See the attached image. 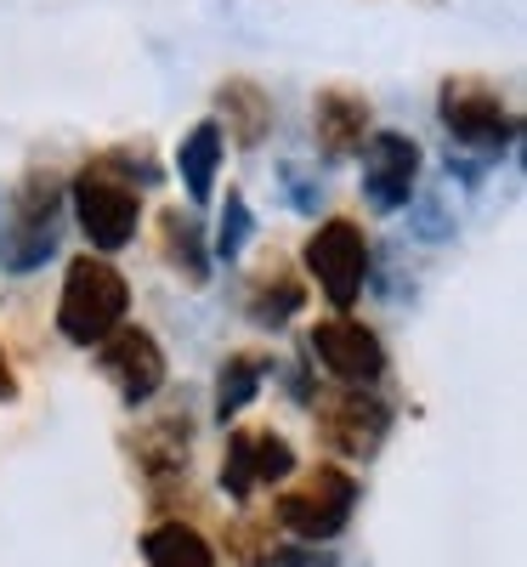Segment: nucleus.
Wrapping results in <instances>:
<instances>
[{"instance_id":"21","label":"nucleus","mask_w":527,"mask_h":567,"mask_svg":"<svg viewBox=\"0 0 527 567\" xmlns=\"http://www.w3.org/2000/svg\"><path fill=\"white\" fill-rule=\"evenodd\" d=\"M261 567H334V556L318 545H278L261 556Z\"/></svg>"},{"instance_id":"18","label":"nucleus","mask_w":527,"mask_h":567,"mask_svg":"<svg viewBox=\"0 0 527 567\" xmlns=\"http://www.w3.org/2000/svg\"><path fill=\"white\" fill-rule=\"evenodd\" d=\"M142 556L148 567H216L210 539L187 523H159L154 534H142Z\"/></svg>"},{"instance_id":"6","label":"nucleus","mask_w":527,"mask_h":567,"mask_svg":"<svg viewBox=\"0 0 527 567\" xmlns=\"http://www.w3.org/2000/svg\"><path fill=\"white\" fill-rule=\"evenodd\" d=\"M307 272L318 278V290L329 296V307H352L363 296V278H369V239H363V227L347 221V216H329L307 239Z\"/></svg>"},{"instance_id":"17","label":"nucleus","mask_w":527,"mask_h":567,"mask_svg":"<svg viewBox=\"0 0 527 567\" xmlns=\"http://www.w3.org/2000/svg\"><path fill=\"white\" fill-rule=\"evenodd\" d=\"M159 250H165V261H170L187 284H205V278H210V245H205V233H199L194 216L165 210V216H159Z\"/></svg>"},{"instance_id":"16","label":"nucleus","mask_w":527,"mask_h":567,"mask_svg":"<svg viewBox=\"0 0 527 567\" xmlns=\"http://www.w3.org/2000/svg\"><path fill=\"white\" fill-rule=\"evenodd\" d=\"M296 307H307L301 278L272 256V267H261L256 284H250V318H256L261 329H283V323L296 318Z\"/></svg>"},{"instance_id":"1","label":"nucleus","mask_w":527,"mask_h":567,"mask_svg":"<svg viewBox=\"0 0 527 567\" xmlns=\"http://www.w3.org/2000/svg\"><path fill=\"white\" fill-rule=\"evenodd\" d=\"M159 182V165L148 154V142L142 148H108L97 159H85L74 187H69V205H74V221L80 233L91 239L97 256H114L136 239L142 227V187Z\"/></svg>"},{"instance_id":"12","label":"nucleus","mask_w":527,"mask_h":567,"mask_svg":"<svg viewBox=\"0 0 527 567\" xmlns=\"http://www.w3.org/2000/svg\"><path fill=\"white\" fill-rule=\"evenodd\" d=\"M369 131H374V109H369L363 91H352V85L318 91V103H312V142H318L323 159H352L369 142Z\"/></svg>"},{"instance_id":"2","label":"nucleus","mask_w":527,"mask_h":567,"mask_svg":"<svg viewBox=\"0 0 527 567\" xmlns=\"http://www.w3.org/2000/svg\"><path fill=\"white\" fill-rule=\"evenodd\" d=\"M125 307H131V284H125V272L114 261H103V256L69 261L63 296H58V329H63V341H74V347L108 341L114 329L125 323Z\"/></svg>"},{"instance_id":"4","label":"nucleus","mask_w":527,"mask_h":567,"mask_svg":"<svg viewBox=\"0 0 527 567\" xmlns=\"http://www.w3.org/2000/svg\"><path fill=\"white\" fill-rule=\"evenodd\" d=\"M437 114H443V131L454 136V148H471L476 159H494V154H505L516 142V114L505 109L499 85L476 80V74L443 80Z\"/></svg>"},{"instance_id":"5","label":"nucleus","mask_w":527,"mask_h":567,"mask_svg":"<svg viewBox=\"0 0 527 567\" xmlns=\"http://www.w3.org/2000/svg\"><path fill=\"white\" fill-rule=\"evenodd\" d=\"M272 511H278V523L290 528L301 545H329L334 534H347V523H352L358 483H352V471H341V465H318V471H307L296 488H283Z\"/></svg>"},{"instance_id":"22","label":"nucleus","mask_w":527,"mask_h":567,"mask_svg":"<svg viewBox=\"0 0 527 567\" xmlns=\"http://www.w3.org/2000/svg\"><path fill=\"white\" fill-rule=\"evenodd\" d=\"M12 398H18V374H12L7 352H0V403H12Z\"/></svg>"},{"instance_id":"10","label":"nucleus","mask_w":527,"mask_h":567,"mask_svg":"<svg viewBox=\"0 0 527 567\" xmlns=\"http://www.w3.org/2000/svg\"><path fill=\"white\" fill-rule=\"evenodd\" d=\"M97 369L131 409L148 403L165 386V352L148 329H136V323H120L108 341H97Z\"/></svg>"},{"instance_id":"3","label":"nucleus","mask_w":527,"mask_h":567,"mask_svg":"<svg viewBox=\"0 0 527 567\" xmlns=\"http://www.w3.org/2000/svg\"><path fill=\"white\" fill-rule=\"evenodd\" d=\"M58 233H63V182L52 171H29L23 187L12 194L7 227H0V267L34 272L58 250Z\"/></svg>"},{"instance_id":"8","label":"nucleus","mask_w":527,"mask_h":567,"mask_svg":"<svg viewBox=\"0 0 527 567\" xmlns=\"http://www.w3.org/2000/svg\"><path fill=\"white\" fill-rule=\"evenodd\" d=\"M307 352H312L341 386H363V392H369L380 374H386V347H380V336H374L369 323L347 318V312H334V318L312 323Z\"/></svg>"},{"instance_id":"19","label":"nucleus","mask_w":527,"mask_h":567,"mask_svg":"<svg viewBox=\"0 0 527 567\" xmlns=\"http://www.w3.org/2000/svg\"><path fill=\"white\" fill-rule=\"evenodd\" d=\"M261 381H267V358L232 352V358L221 363V374H216V420H232L238 409L261 392Z\"/></svg>"},{"instance_id":"7","label":"nucleus","mask_w":527,"mask_h":567,"mask_svg":"<svg viewBox=\"0 0 527 567\" xmlns=\"http://www.w3.org/2000/svg\"><path fill=\"white\" fill-rule=\"evenodd\" d=\"M358 154H363V205L374 216H397L420 187V142L403 131H369Z\"/></svg>"},{"instance_id":"14","label":"nucleus","mask_w":527,"mask_h":567,"mask_svg":"<svg viewBox=\"0 0 527 567\" xmlns=\"http://www.w3.org/2000/svg\"><path fill=\"white\" fill-rule=\"evenodd\" d=\"M216 109H221V136H232L238 148H261L267 142V131H272V120H278V109H272V97H267V85L261 80H227V85H216Z\"/></svg>"},{"instance_id":"9","label":"nucleus","mask_w":527,"mask_h":567,"mask_svg":"<svg viewBox=\"0 0 527 567\" xmlns=\"http://www.w3.org/2000/svg\"><path fill=\"white\" fill-rule=\"evenodd\" d=\"M386 432H392V409L363 386H341L318 403V437L347 460H374Z\"/></svg>"},{"instance_id":"11","label":"nucleus","mask_w":527,"mask_h":567,"mask_svg":"<svg viewBox=\"0 0 527 567\" xmlns=\"http://www.w3.org/2000/svg\"><path fill=\"white\" fill-rule=\"evenodd\" d=\"M296 471V449L278 432H232L221 454V488L232 499H250L267 483H283Z\"/></svg>"},{"instance_id":"15","label":"nucleus","mask_w":527,"mask_h":567,"mask_svg":"<svg viewBox=\"0 0 527 567\" xmlns=\"http://www.w3.org/2000/svg\"><path fill=\"white\" fill-rule=\"evenodd\" d=\"M216 171H221V125H216V120H199L194 131L182 136V148H176L182 194L194 199V205H210V194H216Z\"/></svg>"},{"instance_id":"20","label":"nucleus","mask_w":527,"mask_h":567,"mask_svg":"<svg viewBox=\"0 0 527 567\" xmlns=\"http://www.w3.org/2000/svg\"><path fill=\"white\" fill-rule=\"evenodd\" d=\"M245 239H250V205H245V194H227L221 221H216V256H221V261H238Z\"/></svg>"},{"instance_id":"13","label":"nucleus","mask_w":527,"mask_h":567,"mask_svg":"<svg viewBox=\"0 0 527 567\" xmlns=\"http://www.w3.org/2000/svg\"><path fill=\"white\" fill-rule=\"evenodd\" d=\"M187 437H194V420L187 414H165V420L142 425V432L131 437V454H136V465H142V477H148L154 494H170L176 483H187V460H194Z\"/></svg>"}]
</instances>
